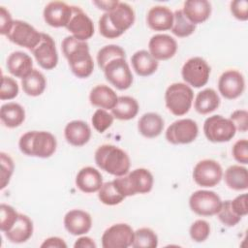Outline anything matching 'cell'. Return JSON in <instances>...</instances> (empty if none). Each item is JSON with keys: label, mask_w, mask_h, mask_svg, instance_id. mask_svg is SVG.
<instances>
[{"label": "cell", "mask_w": 248, "mask_h": 248, "mask_svg": "<svg viewBox=\"0 0 248 248\" xmlns=\"http://www.w3.org/2000/svg\"><path fill=\"white\" fill-rule=\"evenodd\" d=\"M61 46L70 69L77 78H86L93 73L94 63L86 42L67 36L62 41Z\"/></svg>", "instance_id": "1"}, {"label": "cell", "mask_w": 248, "mask_h": 248, "mask_svg": "<svg viewBox=\"0 0 248 248\" xmlns=\"http://www.w3.org/2000/svg\"><path fill=\"white\" fill-rule=\"evenodd\" d=\"M134 22L135 12L133 8L125 2H119L112 11L101 16L98 26L100 34L103 37L115 39L128 30Z\"/></svg>", "instance_id": "2"}, {"label": "cell", "mask_w": 248, "mask_h": 248, "mask_svg": "<svg viewBox=\"0 0 248 248\" xmlns=\"http://www.w3.org/2000/svg\"><path fill=\"white\" fill-rule=\"evenodd\" d=\"M96 165L114 176H123L129 172L130 158L121 148L112 144H103L95 151Z\"/></svg>", "instance_id": "3"}, {"label": "cell", "mask_w": 248, "mask_h": 248, "mask_svg": "<svg viewBox=\"0 0 248 248\" xmlns=\"http://www.w3.org/2000/svg\"><path fill=\"white\" fill-rule=\"evenodd\" d=\"M55 137L46 131H29L23 134L18 141L20 151L32 157L48 158L56 150Z\"/></svg>", "instance_id": "4"}, {"label": "cell", "mask_w": 248, "mask_h": 248, "mask_svg": "<svg viewBox=\"0 0 248 248\" xmlns=\"http://www.w3.org/2000/svg\"><path fill=\"white\" fill-rule=\"evenodd\" d=\"M152 173L143 168L136 169L123 176H118L113 180L118 191L126 198L137 194H146L153 187Z\"/></svg>", "instance_id": "5"}, {"label": "cell", "mask_w": 248, "mask_h": 248, "mask_svg": "<svg viewBox=\"0 0 248 248\" xmlns=\"http://www.w3.org/2000/svg\"><path fill=\"white\" fill-rule=\"evenodd\" d=\"M194 93L192 88L186 83L175 82L170 84L165 93V103L167 108L176 116L186 114L192 106Z\"/></svg>", "instance_id": "6"}, {"label": "cell", "mask_w": 248, "mask_h": 248, "mask_svg": "<svg viewBox=\"0 0 248 248\" xmlns=\"http://www.w3.org/2000/svg\"><path fill=\"white\" fill-rule=\"evenodd\" d=\"M205 138L211 142H226L231 140L236 133L233 123L222 115H212L203 123Z\"/></svg>", "instance_id": "7"}, {"label": "cell", "mask_w": 248, "mask_h": 248, "mask_svg": "<svg viewBox=\"0 0 248 248\" xmlns=\"http://www.w3.org/2000/svg\"><path fill=\"white\" fill-rule=\"evenodd\" d=\"M222 202L215 192L207 190H198L189 199L191 210L201 216L216 215L222 206Z\"/></svg>", "instance_id": "8"}, {"label": "cell", "mask_w": 248, "mask_h": 248, "mask_svg": "<svg viewBox=\"0 0 248 248\" xmlns=\"http://www.w3.org/2000/svg\"><path fill=\"white\" fill-rule=\"evenodd\" d=\"M210 72V67L203 58L192 57L184 63L181 69V76L186 83L200 88L207 83Z\"/></svg>", "instance_id": "9"}, {"label": "cell", "mask_w": 248, "mask_h": 248, "mask_svg": "<svg viewBox=\"0 0 248 248\" xmlns=\"http://www.w3.org/2000/svg\"><path fill=\"white\" fill-rule=\"evenodd\" d=\"M103 71L107 80L119 90H126L133 83V75L125 58L111 60Z\"/></svg>", "instance_id": "10"}, {"label": "cell", "mask_w": 248, "mask_h": 248, "mask_svg": "<svg viewBox=\"0 0 248 248\" xmlns=\"http://www.w3.org/2000/svg\"><path fill=\"white\" fill-rule=\"evenodd\" d=\"M12 43L32 50L41 41L42 33L37 31L31 24L23 20H14V24L7 34Z\"/></svg>", "instance_id": "11"}, {"label": "cell", "mask_w": 248, "mask_h": 248, "mask_svg": "<svg viewBox=\"0 0 248 248\" xmlns=\"http://www.w3.org/2000/svg\"><path fill=\"white\" fill-rule=\"evenodd\" d=\"M199 134L197 123L189 118L171 123L166 131V139L171 144H188L196 140Z\"/></svg>", "instance_id": "12"}, {"label": "cell", "mask_w": 248, "mask_h": 248, "mask_svg": "<svg viewBox=\"0 0 248 248\" xmlns=\"http://www.w3.org/2000/svg\"><path fill=\"white\" fill-rule=\"evenodd\" d=\"M222 177V167L215 160H202L197 163L193 170L194 181L202 187H214L221 181Z\"/></svg>", "instance_id": "13"}, {"label": "cell", "mask_w": 248, "mask_h": 248, "mask_svg": "<svg viewBox=\"0 0 248 248\" xmlns=\"http://www.w3.org/2000/svg\"><path fill=\"white\" fill-rule=\"evenodd\" d=\"M134 240L133 229L125 223L114 224L108 228L102 235L104 248H128Z\"/></svg>", "instance_id": "14"}, {"label": "cell", "mask_w": 248, "mask_h": 248, "mask_svg": "<svg viewBox=\"0 0 248 248\" xmlns=\"http://www.w3.org/2000/svg\"><path fill=\"white\" fill-rule=\"evenodd\" d=\"M38 64L45 70H52L58 63V53L51 36L42 33L40 43L31 50Z\"/></svg>", "instance_id": "15"}, {"label": "cell", "mask_w": 248, "mask_h": 248, "mask_svg": "<svg viewBox=\"0 0 248 248\" xmlns=\"http://www.w3.org/2000/svg\"><path fill=\"white\" fill-rule=\"evenodd\" d=\"M73 14L66 29L78 40L84 41L94 35V24L91 18L77 6H72Z\"/></svg>", "instance_id": "16"}, {"label": "cell", "mask_w": 248, "mask_h": 248, "mask_svg": "<svg viewBox=\"0 0 248 248\" xmlns=\"http://www.w3.org/2000/svg\"><path fill=\"white\" fill-rule=\"evenodd\" d=\"M244 88V78L238 71L228 70L219 78L218 90L228 100H233L239 97L243 93Z\"/></svg>", "instance_id": "17"}, {"label": "cell", "mask_w": 248, "mask_h": 248, "mask_svg": "<svg viewBox=\"0 0 248 248\" xmlns=\"http://www.w3.org/2000/svg\"><path fill=\"white\" fill-rule=\"evenodd\" d=\"M73 14L72 6L62 1L49 2L44 9V19L51 27L60 28L68 25Z\"/></svg>", "instance_id": "18"}, {"label": "cell", "mask_w": 248, "mask_h": 248, "mask_svg": "<svg viewBox=\"0 0 248 248\" xmlns=\"http://www.w3.org/2000/svg\"><path fill=\"white\" fill-rule=\"evenodd\" d=\"M148 49L157 61H164L174 56L177 50V43L170 35L156 34L149 40Z\"/></svg>", "instance_id": "19"}, {"label": "cell", "mask_w": 248, "mask_h": 248, "mask_svg": "<svg viewBox=\"0 0 248 248\" xmlns=\"http://www.w3.org/2000/svg\"><path fill=\"white\" fill-rule=\"evenodd\" d=\"M64 227L73 235H81L88 232L92 227L89 213L80 209H73L64 217Z\"/></svg>", "instance_id": "20"}, {"label": "cell", "mask_w": 248, "mask_h": 248, "mask_svg": "<svg viewBox=\"0 0 248 248\" xmlns=\"http://www.w3.org/2000/svg\"><path fill=\"white\" fill-rule=\"evenodd\" d=\"M146 22L154 31L170 30L173 23V13L166 6H154L147 13Z\"/></svg>", "instance_id": "21"}, {"label": "cell", "mask_w": 248, "mask_h": 248, "mask_svg": "<svg viewBox=\"0 0 248 248\" xmlns=\"http://www.w3.org/2000/svg\"><path fill=\"white\" fill-rule=\"evenodd\" d=\"M64 136L68 143L78 147L89 141L91 129L89 125L82 120H73L66 125Z\"/></svg>", "instance_id": "22"}, {"label": "cell", "mask_w": 248, "mask_h": 248, "mask_svg": "<svg viewBox=\"0 0 248 248\" xmlns=\"http://www.w3.org/2000/svg\"><path fill=\"white\" fill-rule=\"evenodd\" d=\"M76 185L83 193H95L103 185V176L95 168L85 167L78 172Z\"/></svg>", "instance_id": "23"}, {"label": "cell", "mask_w": 248, "mask_h": 248, "mask_svg": "<svg viewBox=\"0 0 248 248\" xmlns=\"http://www.w3.org/2000/svg\"><path fill=\"white\" fill-rule=\"evenodd\" d=\"M182 12L185 16L196 25L208 19L211 15V4L206 0L185 1Z\"/></svg>", "instance_id": "24"}, {"label": "cell", "mask_w": 248, "mask_h": 248, "mask_svg": "<svg viewBox=\"0 0 248 248\" xmlns=\"http://www.w3.org/2000/svg\"><path fill=\"white\" fill-rule=\"evenodd\" d=\"M6 66L11 75L16 78H23L33 70V61L27 53L23 51H14L8 56Z\"/></svg>", "instance_id": "25"}, {"label": "cell", "mask_w": 248, "mask_h": 248, "mask_svg": "<svg viewBox=\"0 0 248 248\" xmlns=\"http://www.w3.org/2000/svg\"><path fill=\"white\" fill-rule=\"evenodd\" d=\"M33 234V222L24 214L19 213L14 226L5 232L7 239L13 243H23Z\"/></svg>", "instance_id": "26"}, {"label": "cell", "mask_w": 248, "mask_h": 248, "mask_svg": "<svg viewBox=\"0 0 248 248\" xmlns=\"http://www.w3.org/2000/svg\"><path fill=\"white\" fill-rule=\"evenodd\" d=\"M116 93L108 86L105 84H99L95 86L89 94L90 104L94 107L103 109H112L117 103Z\"/></svg>", "instance_id": "27"}, {"label": "cell", "mask_w": 248, "mask_h": 248, "mask_svg": "<svg viewBox=\"0 0 248 248\" xmlns=\"http://www.w3.org/2000/svg\"><path fill=\"white\" fill-rule=\"evenodd\" d=\"M131 62L133 69L137 75L140 77H148L154 74L158 69V61L149 53V51L141 49L136 51L132 57Z\"/></svg>", "instance_id": "28"}, {"label": "cell", "mask_w": 248, "mask_h": 248, "mask_svg": "<svg viewBox=\"0 0 248 248\" xmlns=\"http://www.w3.org/2000/svg\"><path fill=\"white\" fill-rule=\"evenodd\" d=\"M164 129V119L155 112L144 113L138 122V130L145 138L153 139L158 137Z\"/></svg>", "instance_id": "29"}, {"label": "cell", "mask_w": 248, "mask_h": 248, "mask_svg": "<svg viewBox=\"0 0 248 248\" xmlns=\"http://www.w3.org/2000/svg\"><path fill=\"white\" fill-rule=\"evenodd\" d=\"M0 118L2 123L8 128L20 126L25 119V110L17 103H7L0 108Z\"/></svg>", "instance_id": "30"}, {"label": "cell", "mask_w": 248, "mask_h": 248, "mask_svg": "<svg viewBox=\"0 0 248 248\" xmlns=\"http://www.w3.org/2000/svg\"><path fill=\"white\" fill-rule=\"evenodd\" d=\"M220 97L212 88H205L200 91L195 99V109L200 114H208L218 108Z\"/></svg>", "instance_id": "31"}, {"label": "cell", "mask_w": 248, "mask_h": 248, "mask_svg": "<svg viewBox=\"0 0 248 248\" xmlns=\"http://www.w3.org/2000/svg\"><path fill=\"white\" fill-rule=\"evenodd\" d=\"M224 179L230 189L244 191L248 188V172L245 167L239 165L230 166L225 170Z\"/></svg>", "instance_id": "32"}, {"label": "cell", "mask_w": 248, "mask_h": 248, "mask_svg": "<svg viewBox=\"0 0 248 248\" xmlns=\"http://www.w3.org/2000/svg\"><path fill=\"white\" fill-rule=\"evenodd\" d=\"M139 112L138 101L130 96H120L117 103L111 109V114L119 120H130L137 116Z\"/></svg>", "instance_id": "33"}, {"label": "cell", "mask_w": 248, "mask_h": 248, "mask_svg": "<svg viewBox=\"0 0 248 248\" xmlns=\"http://www.w3.org/2000/svg\"><path fill=\"white\" fill-rule=\"evenodd\" d=\"M23 92L31 97H37L43 94L46 86L45 76L38 70L33 69L28 75L21 78Z\"/></svg>", "instance_id": "34"}, {"label": "cell", "mask_w": 248, "mask_h": 248, "mask_svg": "<svg viewBox=\"0 0 248 248\" xmlns=\"http://www.w3.org/2000/svg\"><path fill=\"white\" fill-rule=\"evenodd\" d=\"M196 25L193 24L183 14L182 10H176L173 13V23L171 33L178 38H185L194 33Z\"/></svg>", "instance_id": "35"}, {"label": "cell", "mask_w": 248, "mask_h": 248, "mask_svg": "<svg viewBox=\"0 0 248 248\" xmlns=\"http://www.w3.org/2000/svg\"><path fill=\"white\" fill-rule=\"evenodd\" d=\"M98 198L106 205L119 204L125 197L118 191L113 181L105 182L98 191Z\"/></svg>", "instance_id": "36"}, {"label": "cell", "mask_w": 248, "mask_h": 248, "mask_svg": "<svg viewBox=\"0 0 248 248\" xmlns=\"http://www.w3.org/2000/svg\"><path fill=\"white\" fill-rule=\"evenodd\" d=\"M134 248H155L158 246V236L149 228H140L134 232Z\"/></svg>", "instance_id": "37"}, {"label": "cell", "mask_w": 248, "mask_h": 248, "mask_svg": "<svg viewBox=\"0 0 248 248\" xmlns=\"http://www.w3.org/2000/svg\"><path fill=\"white\" fill-rule=\"evenodd\" d=\"M126 58L125 50L116 45H108L102 47L97 53V63L101 70H104L106 65L115 58Z\"/></svg>", "instance_id": "38"}, {"label": "cell", "mask_w": 248, "mask_h": 248, "mask_svg": "<svg viewBox=\"0 0 248 248\" xmlns=\"http://www.w3.org/2000/svg\"><path fill=\"white\" fill-rule=\"evenodd\" d=\"M16 210L6 203H1L0 205V230L5 233L8 232L16 223L18 218Z\"/></svg>", "instance_id": "39"}, {"label": "cell", "mask_w": 248, "mask_h": 248, "mask_svg": "<svg viewBox=\"0 0 248 248\" xmlns=\"http://www.w3.org/2000/svg\"><path fill=\"white\" fill-rule=\"evenodd\" d=\"M113 119L114 117L111 113L108 112L106 109L99 108L93 113L91 122L97 132L104 133L111 126V124L113 123Z\"/></svg>", "instance_id": "40"}, {"label": "cell", "mask_w": 248, "mask_h": 248, "mask_svg": "<svg viewBox=\"0 0 248 248\" xmlns=\"http://www.w3.org/2000/svg\"><path fill=\"white\" fill-rule=\"evenodd\" d=\"M219 220L227 227H233L238 224L241 220V217L237 215L231 205V201L227 200L222 202V206L217 213Z\"/></svg>", "instance_id": "41"}, {"label": "cell", "mask_w": 248, "mask_h": 248, "mask_svg": "<svg viewBox=\"0 0 248 248\" xmlns=\"http://www.w3.org/2000/svg\"><path fill=\"white\" fill-rule=\"evenodd\" d=\"M191 238L196 242H202L207 239L210 233V226L205 220L195 221L189 230Z\"/></svg>", "instance_id": "42"}, {"label": "cell", "mask_w": 248, "mask_h": 248, "mask_svg": "<svg viewBox=\"0 0 248 248\" xmlns=\"http://www.w3.org/2000/svg\"><path fill=\"white\" fill-rule=\"evenodd\" d=\"M18 94L17 82L8 76H2L1 88H0V99L1 100H12Z\"/></svg>", "instance_id": "43"}, {"label": "cell", "mask_w": 248, "mask_h": 248, "mask_svg": "<svg viewBox=\"0 0 248 248\" xmlns=\"http://www.w3.org/2000/svg\"><path fill=\"white\" fill-rule=\"evenodd\" d=\"M1 190H3L10 182L11 176L15 170V164L13 159L6 153L1 152Z\"/></svg>", "instance_id": "44"}, {"label": "cell", "mask_w": 248, "mask_h": 248, "mask_svg": "<svg viewBox=\"0 0 248 248\" xmlns=\"http://www.w3.org/2000/svg\"><path fill=\"white\" fill-rule=\"evenodd\" d=\"M234 160L240 164H248V141L247 140H237L232 149Z\"/></svg>", "instance_id": "45"}, {"label": "cell", "mask_w": 248, "mask_h": 248, "mask_svg": "<svg viewBox=\"0 0 248 248\" xmlns=\"http://www.w3.org/2000/svg\"><path fill=\"white\" fill-rule=\"evenodd\" d=\"M234 125L235 130L245 133L248 130V112L245 109H236L234 110L230 118Z\"/></svg>", "instance_id": "46"}, {"label": "cell", "mask_w": 248, "mask_h": 248, "mask_svg": "<svg viewBox=\"0 0 248 248\" xmlns=\"http://www.w3.org/2000/svg\"><path fill=\"white\" fill-rule=\"evenodd\" d=\"M230 9L232 15L238 20L245 21L248 19V2L246 0L232 1Z\"/></svg>", "instance_id": "47"}, {"label": "cell", "mask_w": 248, "mask_h": 248, "mask_svg": "<svg viewBox=\"0 0 248 248\" xmlns=\"http://www.w3.org/2000/svg\"><path fill=\"white\" fill-rule=\"evenodd\" d=\"M231 205L233 211L240 217L246 216L248 214L247 207V194H241L235 199L231 201Z\"/></svg>", "instance_id": "48"}, {"label": "cell", "mask_w": 248, "mask_h": 248, "mask_svg": "<svg viewBox=\"0 0 248 248\" xmlns=\"http://www.w3.org/2000/svg\"><path fill=\"white\" fill-rule=\"evenodd\" d=\"M14 20L11 14L5 7H0V33L1 35H6L10 32Z\"/></svg>", "instance_id": "49"}, {"label": "cell", "mask_w": 248, "mask_h": 248, "mask_svg": "<svg viewBox=\"0 0 248 248\" xmlns=\"http://www.w3.org/2000/svg\"><path fill=\"white\" fill-rule=\"evenodd\" d=\"M42 248H66L67 244L65 243V241L57 236H51L48 237L46 239H45V241L41 244Z\"/></svg>", "instance_id": "50"}, {"label": "cell", "mask_w": 248, "mask_h": 248, "mask_svg": "<svg viewBox=\"0 0 248 248\" xmlns=\"http://www.w3.org/2000/svg\"><path fill=\"white\" fill-rule=\"evenodd\" d=\"M96 243L88 236H81L75 242V248H96Z\"/></svg>", "instance_id": "51"}, {"label": "cell", "mask_w": 248, "mask_h": 248, "mask_svg": "<svg viewBox=\"0 0 248 248\" xmlns=\"http://www.w3.org/2000/svg\"><path fill=\"white\" fill-rule=\"evenodd\" d=\"M119 1H94L93 4L96 5L100 10L105 11L106 13L112 11L117 5H118Z\"/></svg>", "instance_id": "52"}]
</instances>
